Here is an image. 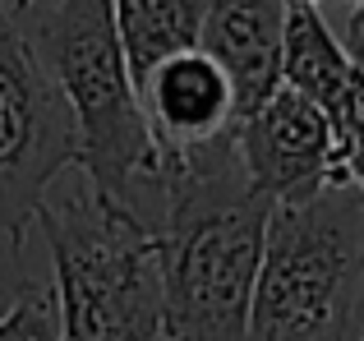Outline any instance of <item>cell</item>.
<instances>
[{"mask_svg": "<svg viewBox=\"0 0 364 341\" xmlns=\"http://www.w3.org/2000/svg\"><path fill=\"white\" fill-rule=\"evenodd\" d=\"M235 129L161 157V341H249V296L267 231Z\"/></svg>", "mask_w": 364, "mask_h": 341, "instance_id": "cell-1", "label": "cell"}, {"mask_svg": "<svg viewBox=\"0 0 364 341\" xmlns=\"http://www.w3.org/2000/svg\"><path fill=\"white\" fill-rule=\"evenodd\" d=\"M23 33L42 55L74 120L79 157L97 194L157 231L161 222V157L143 116L134 74L124 65L111 0H37L23 9Z\"/></svg>", "mask_w": 364, "mask_h": 341, "instance_id": "cell-2", "label": "cell"}, {"mask_svg": "<svg viewBox=\"0 0 364 341\" xmlns=\"http://www.w3.org/2000/svg\"><path fill=\"white\" fill-rule=\"evenodd\" d=\"M364 194L350 180L272 203L249 296V341H355L364 323Z\"/></svg>", "mask_w": 364, "mask_h": 341, "instance_id": "cell-3", "label": "cell"}, {"mask_svg": "<svg viewBox=\"0 0 364 341\" xmlns=\"http://www.w3.org/2000/svg\"><path fill=\"white\" fill-rule=\"evenodd\" d=\"M51 249L60 341H161L157 231L92 185L46 194L33 217Z\"/></svg>", "mask_w": 364, "mask_h": 341, "instance_id": "cell-4", "label": "cell"}, {"mask_svg": "<svg viewBox=\"0 0 364 341\" xmlns=\"http://www.w3.org/2000/svg\"><path fill=\"white\" fill-rule=\"evenodd\" d=\"M74 157L79 139L70 107L28 42L23 18L0 0V235L14 254Z\"/></svg>", "mask_w": 364, "mask_h": 341, "instance_id": "cell-5", "label": "cell"}, {"mask_svg": "<svg viewBox=\"0 0 364 341\" xmlns=\"http://www.w3.org/2000/svg\"><path fill=\"white\" fill-rule=\"evenodd\" d=\"M235 153L267 203H304L346 180L328 116L286 83L235 120Z\"/></svg>", "mask_w": 364, "mask_h": 341, "instance_id": "cell-6", "label": "cell"}, {"mask_svg": "<svg viewBox=\"0 0 364 341\" xmlns=\"http://www.w3.org/2000/svg\"><path fill=\"white\" fill-rule=\"evenodd\" d=\"M139 102L148 116L157 157L185 153L194 144L222 139L235 129V97L217 60L203 51H176L157 60L139 83Z\"/></svg>", "mask_w": 364, "mask_h": 341, "instance_id": "cell-7", "label": "cell"}, {"mask_svg": "<svg viewBox=\"0 0 364 341\" xmlns=\"http://www.w3.org/2000/svg\"><path fill=\"white\" fill-rule=\"evenodd\" d=\"M286 0H208L198 51L217 60L235 97V120L282 88Z\"/></svg>", "mask_w": 364, "mask_h": 341, "instance_id": "cell-8", "label": "cell"}, {"mask_svg": "<svg viewBox=\"0 0 364 341\" xmlns=\"http://www.w3.org/2000/svg\"><path fill=\"white\" fill-rule=\"evenodd\" d=\"M355 60L346 55L341 37L323 23L314 5H286V33H282V83L309 97L328 116L350 88Z\"/></svg>", "mask_w": 364, "mask_h": 341, "instance_id": "cell-9", "label": "cell"}, {"mask_svg": "<svg viewBox=\"0 0 364 341\" xmlns=\"http://www.w3.org/2000/svg\"><path fill=\"white\" fill-rule=\"evenodd\" d=\"M203 14L208 0H111V18H116V37L134 74V88L157 60L194 51Z\"/></svg>", "mask_w": 364, "mask_h": 341, "instance_id": "cell-10", "label": "cell"}, {"mask_svg": "<svg viewBox=\"0 0 364 341\" xmlns=\"http://www.w3.org/2000/svg\"><path fill=\"white\" fill-rule=\"evenodd\" d=\"M0 341H60V300L51 281H23L0 309Z\"/></svg>", "mask_w": 364, "mask_h": 341, "instance_id": "cell-11", "label": "cell"}, {"mask_svg": "<svg viewBox=\"0 0 364 341\" xmlns=\"http://www.w3.org/2000/svg\"><path fill=\"white\" fill-rule=\"evenodd\" d=\"M328 125L337 134L341 170H346V180L364 194V70L360 65L350 74V88L341 92V102L328 111Z\"/></svg>", "mask_w": 364, "mask_h": 341, "instance_id": "cell-12", "label": "cell"}, {"mask_svg": "<svg viewBox=\"0 0 364 341\" xmlns=\"http://www.w3.org/2000/svg\"><path fill=\"white\" fill-rule=\"evenodd\" d=\"M37 0H9V9H14V14H23V9H33Z\"/></svg>", "mask_w": 364, "mask_h": 341, "instance_id": "cell-13", "label": "cell"}, {"mask_svg": "<svg viewBox=\"0 0 364 341\" xmlns=\"http://www.w3.org/2000/svg\"><path fill=\"white\" fill-rule=\"evenodd\" d=\"M286 5H314V9H318V5H323V0H286Z\"/></svg>", "mask_w": 364, "mask_h": 341, "instance_id": "cell-14", "label": "cell"}, {"mask_svg": "<svg viewBox=\"0 0 364 341\" xmlns=\"http://www.w3.org/2000/svg\"><path fill=\"white\" fill-rule=\"evenodd\" d=\"M5 305H9V291H5V286H0V309H5Z\"/></svg>", "mask_w": 364, "mask_h": 341, "instance_id": "cell-15", "label": "cell"}, {"mask_svg": "<svg viewBox=\"0 0 364 341\" xmlns=\"http://www.w3.org/2000/svg\"><path fill=\"white\" fill-rule=\"evenodd\" d=\"M355 341H364V323H360V337H355Z\"/></svg>", "mask_w": 364, "mask_h": 341, "instance_id": "cell-16", "label": "cell"}, {"mask_svg": "<svg viewBox=\"0 0 364 341\" xmlns=\"http://www.w3.org/2000/svg\"><path fill=\"white\" fill-rule=\"evenodd\" d=\"M355 5H364V0H350V9H355Z\"/></svg>", "mask_w": 364, "mask_h": 341, "instance_id": "cell-17", "label": "cell"}]
</instances>
